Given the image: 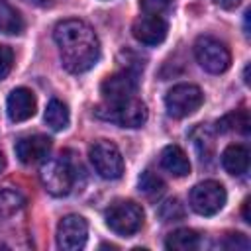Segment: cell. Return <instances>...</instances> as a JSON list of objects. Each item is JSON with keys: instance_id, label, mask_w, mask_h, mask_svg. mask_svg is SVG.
Listing matches in <instances>:
<instances>
[{"instance_id": "obj_1", "label": "cell", "mask_w": 251, "mask_h": 251, "mask_svg": "<svg viewBox=\"0 0 251 251\" xmlns=\"http://www.w3.org/2000/svg\"><path fill=\"white\" fill-rule=\"evenodd\" d=\"M55 43L59 47L63 67L80 75L92 69L100 59V41L94 29L82 20H63L55 25L53 31Z\"/></svg>"}, {"instance_id": "obj_2", "label": "cell", "mask_w": 251, "mask_h": 251, "mask_svg": "<svg viewBox=\"0 0 251 251\" xmlns=\"http://www.w3.org/2000/svg\"><path fill=\"white\" fill-rule=\"evenodd\" d=\"M96 118L114 122L122 127H141L147 122V106L133 98L120 100V102H106L94 110Z\"/></svg>"}, {"instance_id": "obj_3", "label": "cell", "mask_w": 251, "mask_h": 251, "mask_svg": "<svg viewBox=\"0 0 251 251\" xmlns=\"http://www.w3.org/2000/svg\"><path fill=\"white\" fill-rule=\"evenodd\" d=\"M104 218H106V226L114 233L122 237H129L141 229L145 216L139 204L131 200H118L106 208Z\"/></svg>"}, {"instance_id": "obj_4", "label": "cell", "mask_w": 251, "mask_h": 251, "mask_svg": "<svg viewBox=\"0 0 251 251\" xmlns=\"http://www.w3.org/2000/svg\"><path fill=\"white\" fill-rule=\"evenodd\" d=\"M88 157L90 163L94 167V171L108 180L120 178L124 173V159L120 149L116 147V143L108 141V139H98L90 145L88 149Z\"/></svg>"}, {"instance_id": "obj_5", "label": "cell", "mask_w": 251, "mask_h": 251, "mask_svg": "<svg viewBox=\"0 0 251 251\" xmlns=\"http://www.w3.org/2000/svg\"><path fill=\"white\" fill-rule=\"evenodd\" d=\"M194 55H196V61L200 63V67L212 75H220V73L227 71V67L231 63L229 49L220 39L210 37V35H202L196 39Z\"/></svg>"}, {"instance_id": "obj_6", "label": "cell", "mask_w": 251, "mask_h": 251, "mask_svg": "<svg viewBox=\"0 0 251 251\" xmlns=\"http://www.w3.org/2000/svg\"><path fill=\"white\" fill-rule=\"evenodd\" d=\"M227 194L218 180H204L190 190V208L200 216H214L226 206Z\"/></svg>"}, {"instance_id": "obj_7", "label": "cell", "mask_w": 251, "mask_h": 251, "mask_svg": "<svg viewBox=\"0 0 251 251\" xmlns=\"http://www.w3.org/2000/svg\"><path fill=\"white\" fill-rule=\"evenodd\" d=\"M204 102V94L196 84H175L165 94V106L167 112L173 118H186L194 114Z\"/></svg>"}, {"instance_id": "obj_8", "label": "cell", "mask_w": 251, "mask_h": 251, "mask_svg": "<svg viewBox=\"0 0 251 251\" xmlns=\"http://www.w3.org/2000/svg\"><path fill=\"white\" fill-rule=\"evenodd\" d=\"M39 178L45 186V190L53 196H67L73 188L75 176L69 161L65 159H51L41 167Z\"/></svg>"}, {"instance_id": "obj_9", "label": "cell", "mask_w": 251, "mask_h": 251, "mask_svg": "<svg viewBox=\"0 0 251 251\" xmlns=\"http://www.w3.org/2000/svg\"><path fill=\"white\" fill-rule=\"evenodd\" d=\"M88 237V224L78 214L65 216L57 226V247L63 251H78Z\"/></svg>"}, {"instance_id": "obj_10", "label": "cell", "mask_w": 251, "mask_h": 251, "mask_svg": "<svg viewBox=\"0 0 251 251\" xmlns=\"http://www.w3.org/2000/svg\"><path fill=\"white\" fill-rule=\"evenodd\" d=\"M100 92L106 98V102H120L133 98L137 92V75L131 71H120L116 75H110L100 84Z\"/></svg>"}, {"instance_id": "obj_11", "label": "cell", "mask_w": 251, "mask_h": 251, "mask_svg": "<svg viewBox=\"0 0 251 251\" xmlns=\"http://www.w3.org/2000/svg\"><path fill=\"white\" fill-rule=\"evenodd\" d=\"M167 31H169V25L161 16L145 14L141 18H137L133 22V25H131L133 37L143 45H159V43H163L165 37H167Z\"/></svg>"}, {"instance_id": "obj_12", "label": "cell", "mask_w": 251, "mask_h": 251, "mask_svg": "<svg viewBox=\"0 0 251 251\" xmlns=\"http://www.w3.org/2000/svg\"><path fill=\"white\" fill-rule=\"evenodd\" d=\"M49 149H51V139L47 135H41V133L22 137V139H18V143L14 147L16 157L24 165H35V163L43 161L47 157Z\"/></svg>"}, {"instance_id": "obj_13", "label": "cell", "mask_w": 251, "mask_h": 251, "mask_svg": "<svg viewBox=\"0 0 251 251\" xmlns=\"http://www.w3.org/2000/svg\"><path fill=\"white\" fill-rule=\"evenodd\" d=\"M35 96L29 88H14L6 100V110H8V118L12 122H25L35 114Z\"/></svg>"}, {"instance_id": "obj_14", "label": "cell", "mask_w": 251, "mask_h": 251, "mask_svg": "<svg viewBox=\"0 0 251 251\" xmlns=\"http://www.w3.org/2000/svg\"><path fill=\"white\" fill-rule=\"evenodd\" d=\"M161 167L173 176H186L190 173V161L178 145H167L161 153Z\"/></svg>"}, {"instance_id": "obj_15", "label": "cell", "mask_w": 251, "mask_h": 251, "mask_svg": "<svg viewBox=\"0 0 251 251\" xmlns=\"http://www.w3.org/2000/svg\"><path fill=\"white\" fill-rule=\"evenodd\" d=\"M222 165L233 176H241L243 173H247V169H249V151H247V147H243L239 143L227 145L222 153Z\"/></svg>"}, {"instance_id": "obj_16", "label": "cell", "mask_w": 251, "mask_h": 251, "mask_svg": "<svg viewBox=\"0 0 251 251\" xmlns=\"http://www.w3.org/2000/svg\"><path fill=\"white\" fill-rule=\"evenodd\" d=\"M24 27L25 24L22 14L6 0H0V31L8 35H18L24 31Z\"/></svg>"}, {"instance_id": "obj_17", "label": "cell", "mask_w": 251, "mask_h": 251, "mask_svg": "<svg viewBox=\"0 0 251 251\" xmlns=\"http://www.w3.org/2000/svg\"><path fill=\"white\" fill-rule=\"evenodd\" d=\"M198 245H200V235L188 227H182V229L169 233V237L165 241V247L173 249V251H192Z\"/></svg>"}, {"instance_id": "obj_18", "label": "cell", "mask_w": 251, "mask_h": 251, "mask_svg": "<svg viewBox=\"0 0 251 251\" xmlns=\"http://www.w3.org/2000/svg\"><path fill=\"white\" fill-rule=\"evenodd\" d=\"M69 120H71V116H69L67 104L61 102V100H57V98H53L47 104V108H45V124L51 129L61 131V129H65L69 126Z\"/></svg>"}, {"instance_id": "obj_19", "label": "cell", "mask_w": 251, "mask_h": 251, "mask_svg": "<svg viewBox=\"0 0 251 251\" xmlns=\"http://www.w3.org/2000/svg\"><path fill=\"white\" fill-rule=\"evenodd\" d=\"M25 204V198L22 196L20 190L4 186L0 188V218H10L18 210H22Z\"/></svg>"}, {"instance_id": "obj_20", "label": "cell", "mask_w": 251, "mask_h": 251, "mask_svg": "<svg viewBox=\"0 0 251 251\" xmlns=\"http://www.w3.org/2000/svg\"><path fill=\"white\" fill-rule=\"evenodd\" d=\"M139 192H143L147 198H157L165 192V182L151 171H145L139 176Z\"/></svg>"}, {"instance_id": "obj_21", "label": "cell", "mask_w": 251, "mask_h": 251, "mask_svg": "<svg viewBox=\"0 0 251 251\" xmlns=\"http://www.w3.org/2000/svg\"><path fill=\"white\" fill-rule=\"evenodd\" d=\"M231 129H239L241 133H247L249 131V120H247V112H233V114H227L224 116L220 122H218V131H231Z\"/></svg>"}, {"instance_id": "obj_22", "label": "cell", "mask_w": 251, "mask_h": 251, "mask_svg": "<svg viewBox=\"0 0 251 251\" xmlns=\"http://www.w3.org/2000/svg\"><path fill=\"white\" fill-rule=\"evenodd\" d=\"M159 216L163 218V222H176V220H180V218L184 216V208H182L180 200L169 198V200H165V202L161 204Z\"/></svg>"}, {"instance_id": "obj_23", "label": "cell", "mask_w": 251, "mask_h": 251, "mask_svg": "<svg viewBox=\"0 0 251 251\" xmlns=\"http://www.w3.org/2000/svg\"><path fill=\"white\" fill-rule=\"evenodd\" d=\"M141 10L149 16H161L165 14L171 6H173V0H141Z\"/></svg>"}, {"instance_id": "obj_24", "label": "cell", "mask_w": 251, "mask_h": 251, "mask_svg": "<svg viewBox=\"0 0 251 251\" xmlns=\"http://www.w3.org/2000/svg\"><path fill=\"white\" fill-rule=\"evenodd\" d=\"M12 63H14L12 49L6 45H0V80L8 76V73L12 71Z\"/></svg>"}, {"instance_id": "obj_25", "label": "cell", "mask_w": 251, "mask_h": 251, "mask_svg": "<svg viewBox=\"0 0 251 251\" xmlns=\"http://www.w3.org/2000/svg\"><path fill=\"white\" fill-rule=\"evenodd\" d=\"M224 245H226L227 249H237V247L249 249V241H247V237H245L243 233H229Z\"/></svg>"}, {"instance_id": "obj_26", "label": "cell", "mask_w": 251, "mask_h": 251, "mask_svg": "<svg viewBox=\"0 0 251 251\" xmlns=\"http://www.w3.org/2000/svg\"><path fill=\"white\" fill-rule=\"evenodd\" d=\"M220 8H224V10H235L239 4H241V0H214Z\"/></svg>"}, {"instance_id": "obj_27", "label": "cell", "mask_w": 251, "mask_h": 251, "mask_svg": "<svg viewBox=\"0 0 251 251\" xmlns=\"http://www.w3.org/2000/svg\"><path fill=\"white\" fill-rule=\"evenodd\" d=\"M243 220L249 224L251 222V216H249V198L243 200Z\"/></svg>"}, {"instance_id": "obj_28", "label": "cell", "mask_w": 251, "mask_h": 251, "mask_svg": "<svg viewBox=\"0 0 251 251\" xmlns=\"http://www.w3.org/2000/svg\"><path fill=\"white\" fill-rule=\"evenodd\" d=\"M6 169V157H4V153L0 151V173Z\"/></svg>"}]
</instances>
